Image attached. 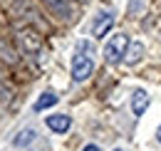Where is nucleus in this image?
Returning a JSON list of instances; mask_svg holds the SVG:
<instances>
[{
    "label": "nucleus",
    "mask_w": 161,
    "mask_h": 151,
    "mask_svg": "<svg viewBox=\"0 0 161 151\" xmlns=\"http://www.w3.org/2000/svg\"><path fill=\"white\" fill-rule=\"evenodd\" d=\"M92 72H94V47L87 40H80L75 47V55H72V79L87 82Z\"/></svg>",
    "instance_id": "obj_1"
},
{
    "label": "nucleus",
    "mask_w": 161,
    "mask_h": 151,
    "mask_svg": "<svg viewBox=\"0 0 161 151\" xmlns=\"http://www.w3.org/2000/svg\"><path fill=\"white\" fill-rule=\"evenodd\" d=\"M129 35H124V32H117V35H112V37L107 40V45H104V59H107V64H119L121 59L126 57V50H129Z\"/></svg>",
    "instance_id": "obj_2"
},
{
    "label": "nucleus",
    "mask_w": 161,
    "mask_h": 151,
    "mask_svg": "<svg viewBox=\"0 0 161 151\" xmlns=\"http://www.w3.org/2000/svg\"><path fill=\"white\" fill-rule=\"evenodd\" d=\"M114 27V10L112 8H102L97 10V15L92 20V35L97 40H102L104 35H109V30Z\"/></svg>",
    "instance_id": "obj_3"
},
{
    "label": "nucleus",
    "mask_w": 161,
    "mask_h": 151,
    "mask_svg": "<svg viewBox=\"0 0 161 151\" xmlns=\"http://www.w3.org/2000/svg\"><path fill=\"white\" fill-rule=\"evenodd\" d=\"M47 3V8L55 13V15H60L64 20H72L75 18V0H45Z\"/></svg>",
    "instance_id": "obj_4"
},
{
    "label": "nucleus",
    "mask_w": 161,
    "mask_h": 151,
    "mask_svg": "<svg viewBox=\"0 0 161 151\" xmlns=\"http://www.w3.org/2000/svg\"><path fill=\"white\" fill-rule=\"evenodd\" d=\"M45 124H47V129L55 134H64L69 126H72V119H69V114H50L47 119H45Z\"/></svg>",
    "instance_id": "obj_5"
},
{
    "label": "nucleus",
    "mask_w": 161,
    "mask_h": 151,
    "mask_svg": "<svg viewBox=\"0 0 161 151\" xmlns=\"http://www.w3.org/2000/svg\"><path fill=\"white\" fill-rule=\"evenodd\" d=\"M149 102H151V99H149V92H146V89H134V92H131V114H134V116H141V114L146 112V109H149Z\"/></svg>",
    "instance_id": "obj_6"
},
{
    "label": "nucleus",
    "mask_w": 161,
    "mask_h": 151,
    "mask_svg": "<svg viewBox=\"0 0 161 151\" xmlns=\"http://www.w3.org/2000/svg\"><path fill=\"white\" fill-rule=\"evenodd\" d=\"M20 45H22L25 52H32V57L40 52V37L35 32H30V30H22L20 32Z\"/></svg>",
    "instance_id": "obj_7"
},
{
    "label": "nucleus",
    "mask_w": 161,
    "mask_h": 151,
    "mask_svg": "<svg viewBox=\"0 0 161 151\" xmlns=\"http://www.w3.org/2000/svg\"><path fill=\"white\" fill-rule=\"evenodd\" d=\"M57 104V94L55 92H42L37 97V102H35V112H42V109H47V107H55Z\"/></svg>",
    "instance_id": "obj_8"
},
{
    "label": "nucleus",
    "mask_w": 161,
    "mask_h": 151,
    "mask_svg": "<svg viewBox=\"0 0 161 151\" xmlns=\"http://www.w3.org/2000/svg\"><path fill=\"white\" fill-rule=\"evenodd\" d=\"M141 57H144V45H141V42H131V45H129V50H126V57H124V59H126L129 64H136Z\"/></svg>",
    "instance_id": "obj_9"
},
{
    "label": "nucleus",
    "mask_w": 161,
    "mask_h": 151,
    "mask_svg": "<svg viewBox=\"0 0 161 151\" xmlns=\"http://www.w3.org/2000/svg\"><path fill=\"white\" fill-rule=\"evenodd\" d=\"M35 139H37V131H35V129H22V131L15 136V146H30V144H35Z\"/></svg>",
    "instance_id": "obj_10"
},
{
    "label": "nucleus",
    "mask_w": 161,
    "mask_h": 151,
    "mask_svg": "<svg viewBox=\"0 0 161 151\" xmlns=\"http://www.w3.org/2000/svg\"><path fill=\"white\" fill-rule=\"evenodd\" d=\"M82 151H99V146H97V144H87Z\"/></svg>",
    "instance_id": "obj_11"
},
{
    "label": "nucleus",
    "mask_w": 161,
    "mask_h": 151,
    "mask_svg": "<svg viewBox=\"0 0 161 151\" xmlns=\"http://www.w3.org/2000/svg\"><path fill=\"white\" fill-rule=\"evenodd\" d=\"M156 139H159V144H161V126H159V131H156Z\"/></svg>",
    "instance_id": "obj_12"
},
{
    "label": "nucleus",
    "mask_w": 161,
    "mask_h": 151,
    "mask_svg": "<svg viewBox=\"0 0 161 151\" xmlns=\"http://www.w3.org/2000/svg\"><path fill=\"white\" fill-rule=\"evenodd\" d=\"M114 151H124V149H114Z\"/></svg>",
    "instance_id": "obj_13"
}]
</instances>
